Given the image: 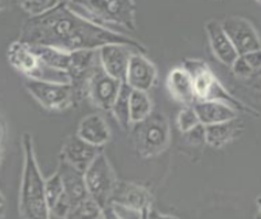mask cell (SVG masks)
Wrapping results in <instances>:
<instances>
[{
    "mask_svg": "<svg viewBox=\"0 0 261 219\" xmlns=\"http://www.w3.org/2000/svg\"><path fill=\"white\" fill-rule=\"evenodd\" d=\"M255 219H261V196H257L256 199V214Z\"/></svg>",
    "mask_w": 261,
    "mask_h": 219,
    "instance_id": "cell-32",
    "label": "cell"
},
{
    "mask_svg": "<svg viewBox=\"0 0 261 219\" xmlns=\"http://www.w3.org/2000/svg\"><path fill=\"white\" fill-rule=\"evenodd\" d=\"M85 184L91 199H93L100 207L109 205L110 198L116 185V176L104 152L90 163L84 172Z\"/></svg>",
    "mask_w": 261,
    "mask_h": 219,
    "instance_id": "cell-8",
    "label": "cell"
},
{
    "mask_svg": "<svg viewBox=\"0 0 261 219\" xmlns=\"http://www.w3.org/2000/svg\"><path fill=\"white\" fill-rule=\"evenodd\" d=\"M103 208L90 196L70 208L64 219H102Z\"/></svg>",
    "mask_w": 261,
    "mask_h": 219,
    "instance_id": "cell-23",
    "label": "cell"
},
{
    "mask_svg": "<svg viewBox=\"0 0 261 219\" xmlns=\"http://www.w3.org/2000/svg\"><path fill=\"white\" fill-rule=\"evenodd\" d=\"M125 83L132 90L148 92L158 84V69L144 54L135 52L129 58Z\"/></svg>",
    "mask_w": 261,
    "mask_h": 219,
    "instance_id": "cell-12",
    "label": "cell"
},
{
    "mask_svg": "<svg viewBox=\"0 0 261 219\" xmlns=\"http://www.w3.org/2000/svg\"><path fill=\"white\" fill-rule=\"evenodd\" d=\"M204 130L205 143L213 148H223L224 145L240 137L243 132V125L237 117L225 123L204 126Z\"/></svg>",
    "mask_w": 261,
    "mask_h": 219,
    "instance_id": "cell-20",
    "label": "cell"
},
{
    "mask_svg": "<svg viewBox=\"0 0 261 219\" xmlns=\"http://www.w3.org/2000/svg\"><path fill=\"white\" fill-rule=\"evenodd\" d=\"M23 169L19 187V214L22 219H50L45 178L39 167L34 150V140L31 132L22 135Z\"/></svg>",
    "mask_w": 261,
    "mask_h": 219,
    "instance_id": "cell-2",
    "label": "cell"
},
{
    "mask_svg": "<svg viewBox=\"0 0 261 219\" xmlns=\"http://www.w3.org/2000/svg\"><path fill=\"white\" fill-rule=\"evenodd\" d=\"M242 57L246 60L247 63L249 64V67L252 68L255 73L261 70V50L249 52V54L243 55Z\"/></svg>",
    "mask_w": 261,
    "mask_h": 219,
    "instance_id": "cell-29",
    "label": "cell"
},
{
    "mask_svg": "<svg viewBox=\"0 0 261 219\" xmlns=\"http://www.w3.org/2000/svg\"><path fill=\"white\" fill-rule=\"evenodd\" d=\"M121 81L108 75L99 63L87 83L86 97L98 109L110 112L121 89Z\"/></svg>",
    "mask_w": 261,
    "mask_h": 219,
    "instance_id": "cell-9",
    "label": "cell"
},
{
    "mask_svg": "<svg viewBox=\"0 0 261 219\" xmlns=\"http://www.w3.org/2000/svg\"><path fill=\"white\" fill-rule=\"evenodd\" d=\"M256 2H259V3H261V0H256Z\"/></svg>",
    "mask_w": 261,
    "mask_h": 219,
    "instance_id": "cell-37",
    "label": "cell"
},
{
    "mask_svg": "<svg viewBox=\"0 0 261 219\" xmlns=\"http://www.w3.org/2000/svg\"><path fill=\"white\" fill-rule=\"evenodd\" d=\"M45 195H46L47 205L50 210L60 200L62 196L64 195L63 183H62L61 176L57 171L50 178L45 179Z\"/></svg>",
    "mask_w": 261,
    "mask_h": 219,
    "instance_id": "cell-24",
    "label": "cell"
},
{
    "mask_svg": "<svg viewBox=\"0 0 261 219\" xmlns=\"http://www.w3.org/2000/svg\"><path fill=\"white\" fill-rule=\"evenodd\" d=\"M166 86L173 100L184 106H192L196 101L192 78L184 65L172 68L166 79Z\"/></svg>",
    "mask_w": 261,
    "mask_h": 219,
    "instance_id": "cell-16",
    "label": "cell"
},
{
    "mask_svg": "<svg viewBox=\"0 0 261 219\" xmlns=\"http://www.w3.org/2000/svg\"><path fill=\"white\" fill-rule=\"evenodd\" d=\"M71 9H80L85 17L97 25H116L135 32L137 5L135 0H63Z\"/></svg>",
    "mask_w": 261,
    "mask_h": 219,
    "instance_id": "cell-4",
    "label": "cell"
},
{
    "mask_svg": "<svg viewBox=\"0 0 261 219\" xmlns=\"http://www.w3.org/2000/svg\"><path fill=\"white\" fill-rule=\"evenodd\" d=\"M182 135L185 137V140L191 145H202L205 143V130L202 124Z\"/></svg>",
    "mask_w": 261,
    "mask_h": 219,
    "instance_id": "cell-28",
    "label": "cell"
},
{
    "mask_svg": "<svg viewBox=\"0 0 261 219\" xmlns=\"http://www.w3.org/2000/svg\"><path fill=\"white\" fill-rule=\"evenodd\" d=\"M152 110V102L148 92L132 90L129 96V119L130 124L135 125L145 120Z\"/></svg>",
    "mask_w": 261,
    "mask_h": 219,
    "instance_id": "cell-21",
    "label": "cell"
},
{
    "mask_svg": "<svg viewBox=\"0 0 261 219\" xmlns=\"http://www.w3.org/2000/svg\"><path fill=\"white\" fill-rule=\"evenodd\" d=\"M136 51L135 48L123 44L104 45L98 50V56L103 70L114 79L125 83L129 58Z\"/></svg>",
    "mask_w": 261,
    "mask_h": 219,
    "instance_id": "cell-13",
    "label": "cell"
},
{
    "mask_svg": "<svg viewBox=\"0 0 261 219\" xmlns=\"http://www.w3.org/2000/svg\"><path fill=\"white\" fill-rule=\"evenodd\" d=\"M4 204H5V198H4V195L0 192V208L4 207Z\"/></svg>",
    "mask_w": 261,
    "mask_h": 219,
    "instance_id": "cell-35",
    "label": "cell"
},
{
    "mask_svg": "<svg viewBox=\"0 0 261 219\" xmlns=\"http://www.w3.org/2000/svg\"><path fill=\"white\" fill-rule=\"evenodd\" d=\"M231 68H232V73L237 78H240V79H249V78H252L255 74V71L249 67V64L247 63L242 56H238L236 58V61L233 62Z\"/></svg>",
    "mask_w": 261,
    "mask_h": 219,
    "instance_id": "cell-27",
    "label": "cell"
},
{
    "mask_svg": "<svg viewBox=\"0 0 261 219\" xmlns=\"http://www.w3.org/2000/svg\"><path fill=\"white\" fill-rule=\"evenodd\" d=\"M171 140V127L163 114L152 112L145 120L133 125L132 142L137 154L143 159L160 155Z\"/></svg>",
    "mask_w": 261,
    "mask_h": 219,
    "instance_id": "cell-5",
    "label": "cell"
},
{
    "mask_svg": "<svg viewBox=\"0 0 261 219\" xmlns=\"http://www.w3.org/2000/svg\"><path fill=\"white\" fill-rule=\"evenodd\" d=\"M76 136L90 144L103 148L110 140L112 133L104 117L99 114L93 113L83 117L77 125Z\"/></svg>",
    "mask_w": 261,
    "mask_h": 219,
    "instance_id": "cell-18",
    "label": "cell"
},
{
    "mask_svg": "<svg viewBox=\"0 0 261 219\" xmlns=\"http://www.w3.org/2000/svg\"><path fill=\"white\" fill-rule=\"evenodd\" d=\"M24 87L40 106L51 112H64L77 106L73 87L69 83L41 81L27 78Z\"/></svg>",
    "mask_w": 261,
    "mask_h": 219,
    "instance_id": "cell-7",
    "label": "cell"
},
{
    "mask_svg": "<svg viewBox=\"0 0 261 219\" xmlns=\"http://www.w3.org/2000/svg\"><path fill=\"white\" fill-rule=\"evenodd\" d=\"M132 89L126 83H122L120 92L117 94L115 103L110 112L113 113L114 117L116 119L117 124L122 127L123 130L128 129L132 125L129 119V96Z\"/></svg>",
    "mask_w": 261,
    "mask_h": 219,
    "instance_id": "cell-22",
    "label": "cell"
},
{
    "mask_svg": "<svg viewBox=\"0 0 261 219\" xmlns=\"http://www.w3.org/2000/svg\"><path fill=\"white\" fill-rule=\"evenodd\" d=\"M182 65L191 75L195 96L197 101H219L232 107L238 113H244L255 117L260 116L255 109L247 106L242 101L237 100L232 93L228 92L205 62L188 58L182 62Z\"/></svg>",
    "mask_w": 261,
    "mask_h": 219,
    "instance_id": "cell-3",
    "label": "cell"
},
{
    "mask_svg": "<svg viewBox=\"0 0 261 219\" xmlns=\"http://www.w3.org/2000/svg\"><path fill=\"white\" fill-rule=\"evenodd\" d=\"M103 152L102 147H96L85 142L80 137L71 135L64 140L60 154V159L64 160L81 172L86 171L90 163Z\"/></svg>",
    "mask_w": 261,
    "mask_h": 219,
    "instance_id": "cell-14",
    "label": "cell"
},
{
    "mask_svg": "<svg viewBox=\"0 0 261 219\" xmlns=\"http://www.w3.org/2000/svg\"><path fill=\"white\" fill-rule=\"evenodd\" d=\"M139 219H179L178 217L172 214H162L158 210H155L154 206L148 208V210L143 211L139 214Z\"/></svg>",
    "mask_w": 261,
    "mask_h": 219,
    "instance_id": "cell-30",
    "label": "cell"
},
{
    "mask_svg": "<svg viewBox=\"0 0 261 219\" xmlns=\"http://www.w3.org/2000/svg\"><path fill=\"white\" fill-rule=\"evenodd\" d=\"M192 107L203 126L237 119L240 114L232 107L219 101H196Z\"/></svg>",
    "mask_w": 261,
    "mask_h": 219,
    "instance_id": "cell-19",
    "label": "cell"
},
{
    "mask_svg": "<svg viewBox=\"0 0 261 219\" xmlns=\"http://www.w3.org/2000/svg\"><path fill=\"white\" fill-rule=\"evenodd\" d=\"M102 219H123L121 214L119 213L117 208L113 205H108L103 208L102 212Z\"/></svg>",
    "mask_w": 261,
    "mask_h": 219,
    "instance_id": "cell-31",
    "label": "cell"
},
{
    "mask_svg": "<svg viewBox=\"0 0 261 219\" xmlns=\"http://www.w3.org/2000/svg\"><path fill=\"white\" fill-rule=\"evenodd\" d=\"M109 205L140 214L154 206V198L145 187L129 182H116Z\"/></svg>",
    "mask_w": 261,
    "mask_h": 219,
    "instance_id": "cell-11",
    "label": "cell"
},
{
    "mask_svg": "<svg viewBox=\"0 0 261 219\" xmlns=\"http://www.w3.org/2000/svg\"><path fill=\"white\" fill-rule=\"evenodd\" d=\"M200 119L196 114L194 107L185 106L177 115V126L181 133L188 132L194 127L200 125Z\"/></svg>",
    "mask_w": 261,
    "mask_h": 219,
    "instance_id": "cell-25",
    "label": "cell"
},
{
    "mask_svg": "<svg viewBox=\"0 0 261 219\" xmlns=\"http://www.w3.org/2000/svg\"><path fill=\"white\" fill-rule=\"evenodd\" d=\"M204 29L214 56L223 64L231 67L238 57V54L234 50L232 42L228 39L227 34L221 27L220 22L217 19H210L205 23Z\"/></svg>",
    "mask_w": 261,
    "mask_h": 219,
    "instance_id": "cell-15",
    "label": "cell"
},
{
    "mask_svg": "<svg viewBox=\"0 0 261 219\" xmlns=\"http://www.w3.org/2000/svg\"><path fill=\"white\" fill-rule=\"evenodd\" d=\"M253 87H254V89L259 90L260 92H261V75H260V77H257V79L255 80V83L253 84Z\"/></svg>",
    "mask_w": 261,
    "mask_h": 219,
    "instance_id": "cell-34",
    "label": "cell"
},
{
    "mask_svg": "<svg viewBox=\"0 0 261 219\" xmlns=\"http://www.w3.org/2000/svg\"><path fill=\"white\" fill-rule=\"evenodd\" d=\"M2 211H3V207H2V208H0V215H2Z\"/></svg>",
    "mask_w": 261,
    "mask_h": 219,
    "instance_id": "cell-36",
    "label": "cell"
},
{
    "mask_svg": "<svg viewBox=\"0 0 261 219\" xmlns=\"http://www.w3.org/2000/svg\"><path fill=\"white\" fill-rule=\"evenodd\" d=\"M9 63L28 79L55 83H69L67 74L45 64L28 45L21 41H14L6 51Z\"/></svg>",
    "mask_w": 261,
    "mask_h": 219,
    "instance_id": "cell-6",
    "label": "cell"
},
{
    "mask_svg": "<svg viewBox=\"0 0 261 219\" xmlns=\"http://www.w3.org/2000/svg\"><path fill=\"white\" fill-rule=\"evenodd\" d=\"M18 41L28 46L40 45L67 52L99 50L104 45L123 44L146 54L142 42L94 23L75 12L63 0L44 14L29 17L22 26Z\"/></svg>",
    "mask_w": 261,
    "mask_h": 219,
    "instance_id": "cell-1",
    "label": "cell"
},
{
    "mask_svg": "<svg viewBox=\"0 0 261 219\" xmlns=\"http://www.w3.org/2000/svg\"><path fill=\"white\" fill-rule=\"evenodd\" d=\"M10 0H0V12L5 11L6 9L9 8Z\"/></svg>",
    "mask_w": 261,
    "mask_h": 219,
    "instance_id": "cell-33",
    "label": "cell"
},
{
    "mask_svg": "<svg viewBox=\"0 0 261 219\" xmlns=\"http://www.w3.org/2000/svg\"><path fill=\"white\" fill-rule=\"evenodd\" d=\"M220 23L238 56L261 50V40L252 22L240 16H228Z\"/></svg>",
    "mask_w": 261,
    "mask_h": 219,
    "instance_id": "cell-10",
    "label": "cell"
},
{
    "mask_svg": "<svg viewBox=\"0 0 261 219\" xmlns=\"http://www.w3.org/2000/svg\"><path fill=\"white\" fill-rule=\"evenodd\" d=\"M58 2L60 0H17L18 5L31 15V17L44 14L47 10L54 8Z\"/></svg>",
    "mask_w": 261,
    "mask_h": 219,
    "instance_id": "cell-26",
    "label": "cell"
},
{
    "mask_svg": "<svg viewBox=\"0 0 261 219\" xmlns=\"http://www.w3.org/2000/svg\"><path fill=\"white\" fill-rule=\"evenodd\" d=\"M57 172L60 173L64 192L69 199L71 206L79 204L80 201L89 198V192H87L86 184H85L84 172L73 167L62 159H60V162H58Z\"/></svg>",
    "mask_w": 261,
    "mask_h": 219,
    "instance_id": "cell-17",
    "label": "cell"
}]
</instances>
